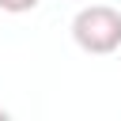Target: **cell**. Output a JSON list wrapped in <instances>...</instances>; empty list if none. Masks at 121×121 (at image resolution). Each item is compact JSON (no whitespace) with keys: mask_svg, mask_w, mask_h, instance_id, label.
<instances>
[{"mask_svg":"<svg viewBox=\"0 0 121 121\" xmlns=\"http://www.w3.org/2000/svg\"><path fill=\"white\" fill-rule=\"evenodd\" d=\"M72 38L83 53L106 57L121 49V11L110 4H87L72 19Z\"/></svg>","mask_w":121,"mask_h":121,"instance_id":"1","label":"cell"},{"mask_svg":"<svg viewBox=\"0 0 121 121\" xmlns=\"http://www.w3.org/2000/svg\"><path fill=\"white\" fill-rule=\"evenodd\" d=\"M42 0H0V11H8V15H23V11H34Z\"/></svg>","mask_w":121,"mask_h":121,"instance_id":"2","label":"cell"},{"mask_svg":"<svg viewBox=\"0 0 121 121\" xmlns=\"http://www.w3.org/2000/svg\"><path fill=\"white\" fill-rule=\"evenodd\" d=\"M0 121H8V110H4V106H0Z\"/></svg>","mask_w":121,"mask_h":121,"instance_id":"3","label":"cell"}]
</instances>
